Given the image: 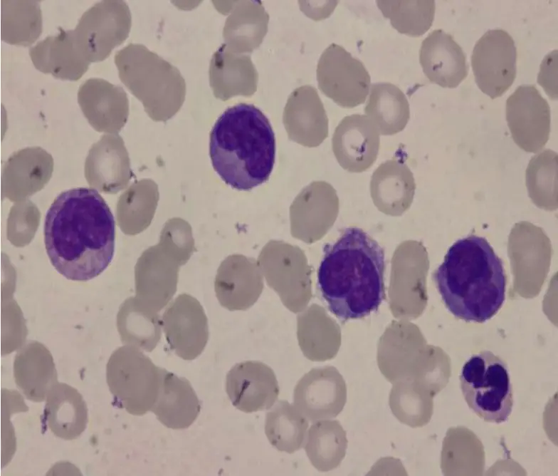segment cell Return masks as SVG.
I'll list each match as a JSON object with an SVG mask.
<instances>
[{"label": "cell", "mask_w": 558, "mask_h": 476, "mask_svg": "<svg viewBox=\"0 0 558 476\" xmlns=\"http://www.w3.org/2000/svg\"><path fill=\"white\" fill-rule=\"evenodd\" d=\"M43 234L51 264L69 280L97 277L114 257L115 219L102 197L91 188L59 194L46 214Z\"/></svg>", "instance_id": "6da1fadb"}, {"label": "cell", "mask_w": 558, "mask_h": 476, "mask_svg": "<svg viewBox=\"0 0 558 476\" xmlns=\"http://www.w3.org/2000/svg\"><path fill=\"white\" fill-rule=\"evenodd\" d=\"M384 271L381 247L362 229L348 227L325 249L318 287L330 312L341 321L363 319L385 299Z\"/></svg>", "instance_id": "7a4b0ae2"}, {"label": "cell", "mask_w": 558, "mask_h": 476, "mask_svg": "<svg viewBox=\"0 0 558 476\" xmlns=\"http://www.w3.org/2000/svg\"><path fill=\"white\" fill-rule=\"evenodd\" d=\"M506 278L502 260L485 238L476 235L456 241L433 274L447 309L458 319L480 324L502 307Z\"/></svg>", "instance_id": "3957f363"}, {"label": "cell", "mask_w": 558, "mask_h": 476, "mask_svg": "<svg viewBox=\"0 0 558 476\" xmlns=\"http://www.w3.org/2000/svg\"><path fill=\"white\" fill-rule=\"evenodd\" d=\"M214 170L230 187L248 191L266 182L275 158V138L263 113L252 104L228 108L210 133Z\"/></svg>", "instance_id": "277c9868"}, {"label": "cell", "mask_w": 558, "mask_h": 476, "mask_svg": "<svg viewBox=\"0 0 558 476\" xmlns=\"http://www.w3.org/2000/svg\"><path fill=\"white\" fill-rule=\"evenodd\" d=\"M460 386L468 407L483 420L507 421L513 407V392L506 363L489 351L474 354L464 363Z\"/></svg>", "instance_id": "5b68a950"}, {"label": "cell", "mask_w": 558, "mask_h": 476, "mask_svg": "<svg viewBox=\"0 0 558 476\" xmlns=\"http://www.w3.org/2000/svg\"><path fill=\"white\" fill-rule=\"evenodd\" d=\"M164 370L137 351L117 356L107 370V383L115 404L133 415L151 411Z\"/></svg>", "instance_id": "8992f818"}, {"label": "cell", "mask_w": 558, "mask_h": 476, "mask_svg": "<svg viewBox=\"0 0 558 476\" xmlns=\"http://www.w3.org/2000/svg\"><path fill=\"white\" fill-rule=\"evenodd\" d=\"M131 14L122 0H103L80 17L73 30L76 43L90 62L100 61L128 36Z\"/></svg>", "instance_id": "52a82bcc"}, {"label": "cell", "mask_w": 558, "mask_h": 476, "mask_svg": "<svg viewBox=\"0 0 558 476\" xmlns=\"http://www.w3.org/2000/svg\"><path fill=\"white\" fill-rule=\"evenodd\" d=\"M119 77L152 113L157 114L169 95V69L157 55L142 45L130 43L115 56Z\"/></svg>", "instance_id": "ba28073f"}, {"label": "cell", "mask_w": 558, "mask_h": 476, "mask_svg": "<svg viewBox=\"0 0 558 476\" xmlns=\"http://www.w3.org/2000/svg\"><path fill=\"white\" fill-rule=\"evenodd\" d=\"M320 90L338 105L352 108L363 103L370 88V76L364 65L342 46L330 44L317 66Z\"/></svg>", "instance_id": "9c48e42d"}, {"label": "cell", "mask_w": 558, "mask_h": 476, "mask_svg": "<svg viewBox=\"0 0 558 476\" xmlns=\"http://www.w3.org/2000/svg\"><path fill=\"white\" fill-rule=\"evenodd\" d=\"M517 48L502 29L488 30L476 42L471 56L475 81L492 99L501 96L516 77Z\"/></svg>", "instance_id": "30bf717a"}, {"label": "cell", "mask_w": 558, "mask_h": 476, "mask_svg": "<svg viewBox=\"0 0 558 476\" xmlns=\"http://www.w3.org/2000/svg\"><path fill=\"white\" fill-rule=\"evenodd\" d=\"M506 120L514 142L522 150L537 152L550 132V108L533 85L517 87L506 100Z\"/></svg>", "instance_id": "8fae6325"}, {"label": "cell", "mask_w": 558, "mask_h": 476, "mask_svg": "<svg viewBox=\"0 0 558 476\" xmlns=\"http://www.w3.org/2000/svg\"><path fill=\"white\" fill-rule=\"evenodd\" d=\"M293 401L310 422L335 418L347 401L345 381L334 366L314 368L296 384Z\"/></svg>", "instance_id": "7c38bea8"}, {"label": "cell", "mask_w": 558, "mask_h": 476, "mask_svg": "<svg viewBox=\"0 0 558 476\" xmlns=\"http://www.w3.org/2000/svg\"><path fill=\"white\" fill-rule=\"evenodd\" d=\"M162 320L167 341L179 357L193 360L202 353L209 338L208 321L196 299L187 294L179 295Z\"/></svg>", "instance_id": "4fadbf2b"}, {"label": "cell", "mask_w": 558, "mask_h": 476, "mask_svg": "<svg viewBox=\"0 0 558 476\" xmlns=\"http://www.w3.org/2000/svg\"><path fill=\"white\" fill-rule=\"evenodd\" d=\"M226 390L232 404L245 413L269 409L279 394L273 371L256 361L235 365L226 376Z\"/></svg>", "instance_id": "5bb4252c"}, {"label": "cell", "mask_w": 558, "mask_h": 476, "mask_svg": "<svg viewBox=\"0 0 558 476\" xmlns=\"http://www.w3.org/2000/svg\"><path fill=\"white\" fill-rule=\"evenodd\" d=\"M214 288L220 304L230 311L246 310L259 298L263 281L256 264L241 255L228 257L220 265Z\"/></svg>", "instance_id": "9a60e30c"}, {"label": "cell", "mask_w": 558, "mask_h": 476, "mask_svg": "<svg viewBox=\"0 0 558 476\" xmlns=\"http://www.w3.org/2000/svg\"><path fill=\"white\" fill-rule=\"evenodd\" d=\"M419 61L427 78L443 88H456L468 73L462 48L441 29L433 31L422 41Z\"/></svg>", "instance_id": "2e32d148"}, {"label": "cell", "mask_w": 558, "mask_h": 476, "mask_svg": "<svg viewBox=\"0 0 558 476\" xmlns=\"http://www.w3.org/2000/svg\"><path fill=\"white\" fill-rule=\"evenodd\" d=\"M78 100L91 125L98 130L117 132L128 114V99L120 86L102 78H90L79 88Z\"/></svg>", "instance_id": "e0dca14e"}, {"label": "cell", "mask_w": 558, "mask_h": 476, "mask_svg": "<svg viewBox=\"0 0 558 476\" xmlns=\"http://www.w3.org/2000/svg\"><path fill=\"white\" fill-rule=\"evenodd\" d=\"M29 54L38 70L63 80H78L90 63L80 51L73 30L60 29L33 46Z\"/></svg>", "instance_id": "ac0fdd59"}, {"label": "cell", "mask_w": 558, "mask_h": 476, "mask_svg": "<svg viewBox=\"0 0 558 476\" xmlns=\"http://www.w3.org/2000/svg\"><path fill=\"white\" fill-rule=\"evenodd\" d=\"M200 409V401L188 380L164 370L151 410L157 419L167 428L184 429L194 422Z\"/></svg>", "instance_id": "d6986e66"}, {"label": "cell", "mask_w": 558, "mask_h": 476, "mask_svg": "<svg viewBox=\"0 0 558 476\" xmlns=\"http://www.w3.org/2000/svg\"><path fill=\"white\" fill-rule=\"evenodd\" d=\"M43 417L47 427L56 437L73 440L86 428L88 408L75 388L57 383L46 397Z\"/></svg>", "instance_id": "ffe728a7"}, {"label": "cell", "mask_w": 558, "mask_h": 476, "mask_svg": "<svg viewBox=\"0 0 558 476\" xmlns=\"http://www.w3.org/2000/svg\"><path fill=\"white\" fill-rule=\"evenodd\" d=\"M288 128L305 145H317L327 134V118L317 90L309 85L295 88L285 106Z\"/></svg>", "instance_id": "44dd1931"}, {"label": "cell", "mask_w": 558, "mask_h": 476, "mask_svg": "<svg viewBox=\"0 0 558 476\" xmlns=\"http://www.w3.org/2000/svg\"><path fill=\"white\" fill-rule=\"evenodd\" d=\"M298 338L305 357L314 361L333 358L340 346L339 326L320 307L298 317Z\"/></svg>", "instance_id": "7402d4cb"}, {"label": "cell", "mask_w": 558, "mask_h": 476, "mask_svg": "<svg viewBox=\"0 0 558 476\" xmlns=\"http://www.w3.org/2000/svg\"><path fill=\"white\" fill-rule=\"evenodd\" d=\"M305 450L311 464L320 472L337 467L346 455V432L338 420L312 424L306 437Z\"/></svg>", "instance_id": "603a6c76"}, {"label": "cell", "mask_w": 558, "mask_h": 476, "mask_svg": "<svg viewBox=\"0 0 558 476\" xmlns=\"http://www.w3.org/2000/svg\"><path fill=\"white\" fill-rule=\"evenodd\" d=\"M40 1L2 0L1 37L10 44L29 46L42 32Z\"/></svg>", "instance_id": "cb8c5ba5"}, {"label": "cell", "mask_w": 558, "mask_h": 476, "mask_svg": "<svg viewBox=\"0 0 558 476\" xmlns=\"http://www.w3.org/2000/svg\"><path fill=\"white\" fill-rule=\"evenodd\" d=\"M307 418L287 400H279L266 414L265 435L276 449L292 454L305 443Z\"/></svg>", "instance_id": "d4e9b609"}, {"label": "cell", "mask_w": 558, "mask_h": 476, "mask_svg": "<svg viewBox=\"0 0 558 476\" xmlns=\"http://www.w3.org/2000/svg\"><path fill=\"white\" fill-rule=\"evenodd\" d=\"M365 110L377 120L384 134L401 131L409 118V105L405 94L390 83L372 85Z\"/></svg>", "instance_id": "484cf974"}, {"label": "cell", "mask_w": 558, "mask_h": 476, "mask_svg": "<svg viewBox=\"0 0 558 476\" xmlns=\"http://www.w3.org/2000/svg\"><path fill=\"white\" fill-rule=\"evenodd\" d=\"M378 136L362 115L346 118L337 128L333 139L334 150L341 160L364 161L374 157L378 148Z\"/></svg>", "instance_id": "4316f807"}, {"label": "cell", "mask_w": 558, "mask_h": 476, "mask_svg": "<svg viewBox=\"0 0 558 476\" xmlns=\"http://www.w3.org/2000/svg\"><path fill=\"white\" fill-rule=\"evenodd\" d=\"M558 155L547 149L535 155L526 170L528 195L539 207L555 209L557 207Z\"/></svg>", "instance_id": "83f0119b"}, {"label": "cell", "mask_w": 558, "mask_h": 476, "mask_svg": "<svg viewBox=\"0 0 558 476\" xmlns=\"http://www.w3.org/2000/svg\"><path fill=\"white\" fill-rule=\"evenodd\" d=\"M378 8L399 33L420 36L431 26L436 4L433 0L377 1Z\"/></svg>", "instance_id": "f1b7e54d"}, {"label": "cell", "mask_w": 558, "mask_h": 476, "mask_svg": "<svg viewBox=\"0 0 558 476\" xmlns=\"http://www.w3.org/2000/svg\"><path fill=\"white\" fill-rule=\"evenodd\" d=\"M14 378L21 392L33 402L43 401L58 383L55 368L44 359L21 358L15 366Z\"/></svg>", "instance_id": "f546056e"}]
</instances>
